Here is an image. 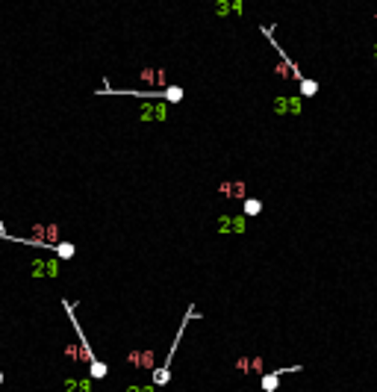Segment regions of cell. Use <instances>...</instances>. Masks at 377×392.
<instances>
[{"instance_id": "cell-1", "label": "cell", "mask_w": 377, "mask_h": 392, "mask_svg": "<svg viewBox=\"0 0 377 392\" xmlns=\"http://www.w3.org/2000/svg\"><path fill=\"white\" fill-rule=\"evenodd\" d=\"M62 307H65V313L71 316V324H74V331H77V342H80V351H82V357H86V363H89V375H92L94 380H103L109 368H106V363H100V360L94 357L92 345H89V339H86V333H82V327H80V321L74 316V304H71V301H62Z\"/></svg>"}, {"instance_id": "cell-2", "label": "cell", "mask_w": 377, "mask_h": 392, "mask_svg": "<svg viewBox=\"0 0 377 392\" xmlns=\"http://www.w3.org/2000/svg\"><path fill=\"white\" fill-rule=\"evenodd\" d=\"M192 316H195V307H188L186 319H183V324H180V331H177V336H174V342H171L168 354H165V363H162V366H153V386H168V380H171V357H174L177 342L183 339V331H186V324H188V319H192Z\"/></svg>"}, {"instance_id": "cell-3", "label": "cell", "mask_w": 377, "mask_h": 392, "mask_svg": "<svg viewBox=\"0 0 377 392\" xmlns=\"http://www.w3.org/2000/svg\"><path fill=\"white\" fill-rule=\"evenodd\" d=\"M121 95H136V97H165V100H171V104H180V100H183V89H180V86H171V89H165V92H121Z\"/></svg>"}, {"instance_id": "cell-4", "label": "cell", "mask_w": 377, "mask_h": 392, "mask_svg": "<svg viewBox=\"0 0 377 392\" xmlns=\"http://www.w3.org/2000/svg\"><path fill=\"white\" fill-rule=\"evenodd\" d=\"M141 80L151 86H165V71L162 68H144L141 71Z\"/></svg>"}, {"instance_id": "cell-5", "label": "cell", "mask_w": 377, "mask_h": 392, "mask_svg": "<svg viewBox=\"0 0 377 392\" xmlns=\"http://www.w3.org/2000/svg\"><path fill=\"white\" fill-rule=\"evenodd\" d=\"M221 192L224 195H233V198H245V183H224Z\"/></svg>"}, {"instance_id": "cell-6", "label": "cell", "mask_w": 377, "mask_h": 392, "mask_svg": "<svg viewBox=\"0 0 377 392\" xmlns=\"http://www.w3.org/2000/svg\"><path fill=\"white\" fill-rule=\"evenodd\" d=\"M301 95H304V97L318 95V83H316V80H309V77H304V80H301Z\"/></svg>"}, {"instance_id": "cell-7", "label": "cell", "mask_w": 377, "mask_h": 392, "mask_svg": "<svg viewBox=\"0 0 377 392\" xmlns=\"http://www.w3.org/2000/svg\"><path fill=\"white\" fill-rule=\"evenodd\" d=\"M262 213V201L257 198H245V215H259Z\"/></svg>"}, {"instance_id": "cell-8", "label": "cell", "mask_w": 377, "mask_h": 392, "mask_svg": "<svg viewBox=\"0 0 377 392\" xmlns=\"http://www.w3.org/2000/svg\"><path fill=\"white\" fill-rule=\"evenodd\" d=\"M74 251H77V248H74L71 242H59V245H56V254L62 257V260H71V257H74Z\"/></svg>"}, {"instance_id": "cell-9", "label": "cell", "mask_w": 377, "mask_h": 392, "mask_svg": "<svg viewBox=\"0 0 377 392\" xmlns=\"http://www.w3.org/2000/svg\"><path fill=\"white\" fill-rule=\"evenodd\" d=\"M151 351H144V354H139V351H133L130 354V363H144V368H151Z\"/></svg>"}, {"instance_id": "cell-10", "label": "cell", "mask_w": 377, "mask_h": 392, "mask_svg": "<svg viewBox=\"0 0 377 392\" xmlns=\"http://www.w3.org/2000/svg\"><path fill=\"white\" fill-rule=\"evenodd\" d=\"M0 239H9V233H6V224L0 221Z\"/></svg>"}, {"instance_id": "cell-11", "label": "cell", "mask_w": 377, "mask_h": 392, "mask_svg": "<svg viewBox=\"0 0 377 392\" xmlns=\"http://www.w3.org/2000/svg\"><path fill=\"white\" fill-rule=\"evenodd\" d=\"M371 53H374V59H377V42H374V48H371Z\"/></svg>"}, {"instance_id": "cell-12", "label": "cell", "mask_w": 377, "mask_h": 392, "mask_svg": "<svg viewBox=\"0 0 377 392\" xmlns=\"http://www.w3.org/2000/svg\"><path fill=\"white\" fill-rule=\"evenodd\" d=\"M0 386H3V372H0Z\"/></svg>"}, {"instance_id": "cell-13", "label": "cell", "mask_w": 377, "mask_h": 392, "mask_svg": "<svg viewBox=\"0 0 377 392\" xmlns=\"http://www.w3.org/2000/svg\"><path fill=\"white\" fill-rule=\"evenodd\" d=\"M374 18H377V12H374Z\"/></svg>"}]
</instances>
